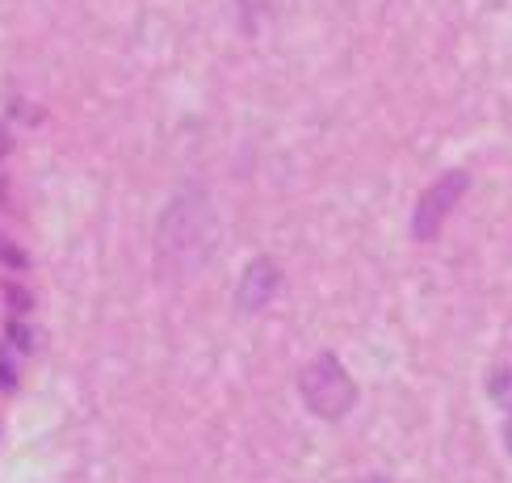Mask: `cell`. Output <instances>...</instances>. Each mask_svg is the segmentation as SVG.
I'll use <instances>...</instances> for the list:
<instances>
[{"label":"cell","instance_id":"obj_1","mask_svg":"<svg viewBox=\"0 0 512 483\" xmlns=\"http://www.w3.org/2000/svg\"><path fill=\"white\" fill-rule=\"evenodd\" d=\"M219 248V215L202 189H185L160 210L156 223V257L173 273L202 269Z\"/></svg>","mask_w":512,"mask_h":483},{"label":"cell","instance_id":"obj_2","mask_svg":"<svg viewBox=\"0 0 512 483\" xmlns=\"http://www.w3.org/2000/svg\"><path fill=\"white\" fill-rule=\"evenodd\" d=\"M298 395H303L311 416L336 425V420H345L353 412L357 383H353V374L345 370V362H340L336 353H315L303 366V374H298Z\"/></svg>","mask_w":512,"mask_h":483},{"label":"cell","instance_id":"obj_3","mask_svg":"<svg viewBox=\"0 0 512 483\" xmlns=\"http://www.w3.org/2000/svg\"><path fill=\"white\" fill-rule=\"evenodd\" d=\"M466 189H471V173H466V168H450V173H441V177L420 194V202H416L412 236H416V240H433L437 231H441V223L450 219V210L462 202Z\"/></svg>","mask_w":512,"mask_h":483},{"label":"cell","instance_id":"obj_4","mask_svg":"<svg viewBox=\"0 0 512 483\" xmlns=\"http://www.w3.org/2000/svg\"><path fill=\"white\" fill-rule=\"evenodd\" d=\"M277 290H282V269H277L269 257H256L244 265L240 273V286H236V307L244 315H256V311H265L273 299H277Z\"/></svg>","mask_w":512,"mask_h":483},{"label":"cell","instance_id":"obj_5","mask_svg":"<svg viewBox=\"0 0 512 483\" xmlns=\"http://www.w3.org/2000/svg\"><path fill=\"white\" fill-rule=\"evenodd\" d=\"M487 395H492V404L512 412V366H496L487 374Z\"/></svg>","mask_w":512,"mask_h":483},{"label":"cell","instance_id":"obj_6","mask_svg":"<svg viewBox=\"0 0 512 483\" xmlns=\"http://www.w3.org/2000/svg\"><path fill=\"white\" fill-rule=\"evenodd\" d=\"M0 261H5V265H13V269H26V265H30V257H26V252H21V248H13V244H5V240H0Z\"/></svg>","mask_w":512,"mask_h":483},{"label":"cell","instance_id":"obj_7","mask_svg":"<svg viewBox=\"0 0 512 483\" xmlns=\"http://www.w3.org/2000/svg\"><path fill=\"white\" fill-rule=\"evenodd\" d=\"M9 336L17 341V349H30V345H34V336L26 332V324H21V320H13V324H9Z\"/></svg>","mask_w":512,"mask_h":483},{"label":"cell","instance_id":"obj_8","mask_svg":"<svg viewBox=\"0 0 512 483\" xmlns=\"http://www.w3.org/2000/svg\"><path fill=\"white\" fill-rule=\"evenodd\" d=\"M0 387H5V391H13V387H17V374H13V366L5 362V357H0Z\"/></svg>","mask_w":512,"mask_h":483},{"label":"cell","instance_id":"obj_9","mask_svg":"<svg viewBox=\"0 0 512 483\" xmlns=\"http://www.w3.org/2000/svg\"><path fill=\"white\" fill-rule=\"evenodd\" d=\"M9 303L21 311V307H30V294H21V286H9Z\"/></svg>","mask_w":512,"mask_h":483},{"label":"cell","instance_id":"obj_10","mask_svg":"<svg viewBox=\"0 0 512 483\" xmlns=\"http://www.w3.org/2000/svg\"><path fill=\"white\" fill-rule=\"evenodd\" d=\"M504 446H508V454H512V416L504 420Z\"/></svg>","mask_w":512,"mask_h":483},{"label":"cell","instance_id":"obj_11","mask_svg":"<svg viewBox=\"0 0 512 483\" xmlns=\"http://www.w3.org/2000/svg\"><path fill=\"white\" fill-rule=\"evenodd\" d=\"M5 152H9V131L0 126V156H5Z\"/></svg>","mask_w":512,"mask_h":483}]
</instances>
